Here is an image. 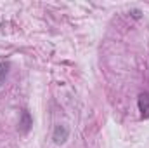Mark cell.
Segmentation results:
<instances>
[{
    "label": "cell",
    "instance_id": "1",
    "mask_svg": "<svg viewBox=\"0 0 149 148\" xmlns=\"http://www.w3.org/2000/svg\"><path fill=\"white\" fill-rule=\"evenodd\" d=\"M68 136H70V129L66 125H56L54 134H52V140H54L56 145H63L68 140Z\"/></svg>",
    "mask_w": 149,
    "mask_h": 148
},
{
    "label": "cell",
    "instance_id": "2",
    "mask_svg": "<svg viewBox=\"0 0 149 148\" xmlns=\"http://www.w3.org/2000/svg\"><path fill=\"white\" fill-rule=\"evenodd\" d=\"M137 106L141 111V117L142 118H149V94L148 92H142L137 99Z\"/></svg>",
    "mask_w": 149,
    "mask_h": 148
},
{
    "label": "cell",
    "instance_id": "3",
    "mask_svg": "<svg viewBox=\"0 0 149 148\" xmlns=\"http://www.w3.org/2000/svg\"><path fill=\"white\" fill-rule=\"evenodd\" d=\"M31 125H33V118H31L30 111L24 110L23 113H21V118H19V131L26 134V132L31 129Z\"/></svg>",
    "mask_w": 149,
    "mask_h": 148
},
{
    "label": "cell",
    "instance_id": "4",
    "mask_svg": "<svg viewBox=\"0 0 149 148\" xmlns=\"http://www.w3.org/2000/svg\"><path fill=\"white\" fill-rule=\"evenodd\" d=\"M7 73H9V63H7V61H2V63H0V85L5 82Z\"/></svg>",
    "mask_w": 149,
    "mask_h": 148
},
{
    "label": "cell",
    "instance_id": "5",
    "mask_svg": "<svg viewBox=\"0 0 149 148\" xmlns=\"http://www.w3.org/2000/svg\"><path fill=\"white\" fill-rule=\"evenodd\" d=\"M132 16H134L135 19H139V18H141V11H137V9H135V11H132Z\"/></svg>",
    "mask_w": 149,
    "mask_h": 148
}]
</instances>
